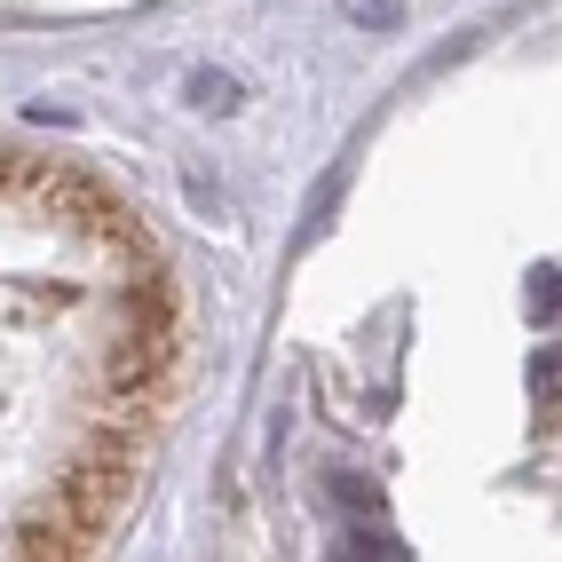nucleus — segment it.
Returning a JSON list of instances; mask_svg holds the SVG:
<instances>
[{
	"instance_id": "2",
	"label": "nucleus",
	"mask_w": 562,
	"mask_h": 562,
	"mask_svg": "<svg viewBox=\"0 0 562 562\" xmlns=\"http://www.w3.org/2000/svg\"><path fill=\"white\" fill-rule=\"evenodd\" d=\"M191 103L199 111H238V80L231 71H191Z\"/></svg>"
},
{
	"instance_id": "6",
	"label": "nucleus",
	"mask_w": 562,
	"mask_h": 562,
	"mask_svg": "<svg viewBox=\"0 0 562 562\" xmlns=\"http://www.w3.org/2000/svg\"><path fill=\"white\" fill-rule=\"evenodd\" d=\"M349 16L364 32H389V24H404V0H349Z\"/></svg>"
},
{
	"instance_id": "1",
	"label": "nucleus",
	"mask_w": 562,
	"mask_h": 562,
	"mask_svg": "<svg viewBox=\"0 0 562 562\" xmlns=\"http://www.w3.org/2000/svg\"><path fill=\"white\" fill-rule=\"evenodd\" d=\"M341 554H357V562H396V554H412V547H404V539H389L381 522H364V531H349V539H341Z\"/></svg>"
},
{
	"instance_id": "7",
	"label": "nucleus",
	"mask_w": 562,
	"mask_h": 562,
	"mask_svg": "<svg viewBox=\"0 0 562 562\" xmlns=\"http://www.w3.org/2000/svg\"><path fill=\"white\" fill-rule=\"evenodd\" d=\"M341 499H349L357 515H381V492H372V483H364V475H341Z\"/></svg>"
},
{
	"instance_id": "3",
	"label": "nucleus",
	"mask_w": 562,
	"mask_h": 562,
	"mask_svg": "<svg viewBox=\"0 0 562 562\" xmlns=\"http://www.w3.org/2000/svg\"><path fill=\"white\" fill-rule=\"evenodd\" d=\"M562 396V341L531 357V404H554Z\"/></svg>"
},
{
	"instance_id": "5",
	"label": "nucleus",
	"mask_w": 562,
	"mask_h": 562,
	"mask_svg": "<svg viewBox=\"0 0 562 562\" xmlns=\"http://www.w3.org/2000/svg\"><path fill=\"white\" fill-rule=\"evenodd\" d=\"M531 317H539V325L562 317V278H554V270H531Z\"/></svg>"
},
{
	"instance_id": "4",
	"label": "nucleus",
	"mask_w": 562,
	"mask_h": 562,
	"mask_svg": "<svg viewBox=\"0 0 562 562\" xmlns=\"http://www.w3.org/2000/svg\"><path fill=\"white\" fill-rule=\"evenodd\" d=\"M333 199H341V167H333V175L317 182V199H310V214H302V238H325V222H333Z\"/></svg>"
}]
</instances>
